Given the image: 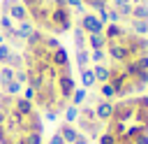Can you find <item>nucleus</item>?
Returning <instances> with one entry per match:
<instances>
[{"mask_svg": "<svg viewBox=\"0 0 148 144\" xmlns=\"http://www.w3.org/2000/svg\"><path fill=\"white\" fill-rule=\"evenodd\" d=\"M76 123H79V132L81 135H86L88 139H97L99 135H102V121L95 116V109H92V105H83V107H79V118H76Z\"/></svg>", "mask_w": 148, "mask_h": 144, "instance_id": "1", "label": "nucleus"}, {"mask_svg": "<svg viewBox=\"0 0 148 144\" xmlns=\"http://www.w3.org/2000/svg\"><path fill=\"white\" fill-rule=\"evenodd\" d=\"M81 28H83V33L86 35H102L104 33V23L97 19V14L95 12H83L81 16H79V21H76Z\"/></svg>", "mask_w": 148, "mask_h": 144, "instance_id": "2", "label": "nucleus"}, {"mask_svg": "<svg viewBox=\"0 0 148 144\" xmlns=\"http://www.w3.org/2000/svg\"><path fill=\"white\" fill-rule=\"evenodd\" d=\"M56 132L65 139V144H74V142H76V137L81 135V132H79V128H76L74 123H65V121L58 125V130H56Z\"/></svg>", "mask_w": 148, "mask_h": 144, "instance_id": "3", "label": "nucleus"}, {"mask_svg": "<svg viewBox=\"0 0 148 144\" xmlns=\"http://www.w3.org/2000/svg\"><path fill=\"white\" fill-rule=\"evenodd\" d=\"M92 109H95V116H97L102 123H106V121L111 118V114H113V102H111V100H99L97 105H92Z\"/></svg>", "mask_w": 148, "mask_h": 144, "instance_id": "4", "label": "nucleus"}, {"mask_svg": "<svg viewBox=\"0 0 148 144\" xmlns=\"http://www.w3.org/2000/svg\"><path fill=\"white\" fill-rule=\"evenodd\" d=\"M95 93H97L102 100H111V102H116V93H113V88H111L109 81H104V84H95Z\"/></svg>", "mask_w": 148, "mask_h": 144, "instance_id": "5", "label": "nucleus"}, {"mask_svg": "<svg viewBox=\"0 0 148 144\" xmlns=\"http://www.w3.org/2000/svg\"><path fill=\"white\" fill-rule=\"evenodd\" d=\"M123 26L120 23H106L104 26V37H106V42H111V39H118L120 35H123Z\"/></svg>", "mask_w": 148, "mask_h": 144, "instance_id": "6", "label": "nucleus"}, {"mask_svg": "<svg viewBox=\"0 0 148 144\" xmlns=\"http://www.w3.org/2000/svg\"><path fill=\"white\" fill-rule=\"evenodd\" d=\"M72 33H74V46H76V49H86V44H88V35L83 33V28H81L79 23H74Z\"/></svg>", "mask_w": 148, "mask_h": 144, "instance_id": "7", "label": "nucleus"}, {"mask_svg": "<svg viewBox=\"0 0 148 144\" xmlns=\"http://www.w3.org/2000/svg\"><path fill=\"white\" fill-rule=\"evenodd\" d=\"M90 67H92V74H95V81H97V84L109 81V67H106L104 63H95V65H90Z\"/></svg>", "mask_w": 148, "mask_h": 144, "instance_id": "8", "label": "nucleus"}, {"mask_svg": "<svg viewBox=\"0 0 148 144\" xmlns=\"http://www.w3.org/2000/svg\"><path fill=\"white\" fill-rule=\"evenodd\" d=\"M130 19H136V21H148V2L132 5V16H130Z\"/></svg>", "mask_w": 148, "mask_h": 144, "instance_id": "9", "label": "nucleus"}, {"mask_svg": "<svg viewBox=\"0 0 148 144\" xmlns=\"http://www.w3.org/2000/svg\"><path fill=\"white\" fill-rule=\"evenodd\" d=\"M76 65H79V70H86V67H90V51L88 49H76Z\"/></svg>", "mask_w": 148, "mask_h": 144, "instance_id": "10", "label": "nucleus"}, {"mask_svg": "<svg viewBox=\"0 0 148 144\" xmlns=\"http://www.w3.org/2000/svg\"><path fill=\"white\" fill-rule=\"evenodd\" d=\"M86 98H88V91H86L83 86H81V88H74L69 105H74V107H83V105H86Z\"/></svg>", "mask_w": 148, "mask_h": 144, "instance_id": "11", "label": "nucleus"}, {"mask_svg": "<svg viewBox=\"0 0 148 144\" xmlns=\"http://www.w3.org/2000/svg\"><path fill=\"white\" fill-rule=\"evenodd\" d=\"M14 30H16L18 39H23V42H25V39H28V35H30L35 28H32V23H30V21H23V23H16V26H14Z\"/></svg>", "mask_w": 148, "mask_h": 144, "instance_id": "12", "label": "nucleus"}, {"mask_svg": "<svg viewBox=\"0 0 148 144\" xmlns=\"http://www.w3.org/2000/svg\"><path fill=\"white\" fill-rule=\"evenodd\" d=\"M81 84H83V88H95V74H92V67H86V70H81Z\"/></svg>", "mask_w": 148, "mask_h": 144, "instance_id": "13", "label": "nucleus"}, {"mask_svg": "<svg viewBox=\"0 0 148 144\" xmlns=\"http://www.w3.org/2000/svg\"><path fill=\"white\" fill-rule=\"evenodd\" d=\"M88 44H90V51H92V49H106V37H104V33H102V35H88Z\"/></svg>", "mask_w": 148, "mask_h": 144, "instance_id": "14", "label": "nucleus"}, {"mask_svg": "<svg viewBox=\"0 0 148 144\" xmlns=\"http://www.w3.org/2000/svg\"><path fill=\"white\" fill-rule=\"evenodd\" d=\"M130 30H134L136 35H141V37H146L148 35V21H136V19H130Z\"/></svg>", "mask_w": 148, "mask_h": 144, "instance_id": "15", "label": "nucleus"}, {"mask_svg": "<svg viewBox=\"0 0 148 144\" xmlns=\"http://www.w3.org/2000/svg\"><path fill=\"white\" fill-rule=\"evenodd\" d=\"M9 67L16 72V70H25V60H23V53H18V51H14L12 53V58H9Z\"/></svg>", "mask_w": 148, "mask_h": 144, "instance_id": "16", "label": "nucleus"}, {"mask_svg": "<svg viewBox=\"0 0 148 144\" xmlns=\"http://www.w3.org/2000/svg\"><path fill=\"white\" fill-rule=\"evenodd\" d=\"M12 53H14V49H12L7 42H2V44H0V65H9Z\"/></svg>", "mask_w": 148, "mask_h": 144, "instance_id": "17", "label": "nucleus"}, {"mask_svg": "<svg viewBox=\"0 0 148 144\" xmlns=\"http://www.w3.org/2000/svg\"><path fill=\"white\" fill-rule=\"evenodd\" d=\"M62 114H65V123H76V118H79V107H74V105H67Z\"/></svg>", "mask_w": 148, "mask_h": 144, "instance_id": "18", "label": "nucleus"}, {"mask_svg": "<svg viewBox=\"0 0 148 144\" xmlns=\"http://www.w3.org/2000/svg\"><path fill=\"white\" fill-rule=\"evenodd\" d=\"M106 58V49H92L90 51V63H104Z\"/></svg>", "mask_w": 148, "mask_h": 144, "instance_id": "19", "label": "nucleus"}, {"mask_svg": "<svg viewBox=\"0 0 148 144\" xmlns=\"http://www.w3.org/2000/svg\"><path fill=\"white\" fill-rule=\"evenodd\" d=\"M12 28H14L12 16H9V14H0V30H2V33H7V30H12Z\"/></svg>", "mask_w": 148, "mask_h": 144, "instance_id": "20", "label": "nucleus"}, {"mask_svg": "<svg viewBox=\"0 0 148 144\" xmlns=\"http://www.w3.org/2000/svg\"><path fill=\"white\" fill-rule=\"evenodd\" d=\"M97 144H116V137H113L111 132H106V130H104V132L97 137Z\"/></svg>", "mask_w": 148, "mask_h": 144, "instance_id": "21", "label": "nucleus"}, {"mask_svg": "<svg viewBox=\"0 0 148 144\" xmlns=\"http://www.w3.org/2000/svg\"><path fill=\"white\" fill-rule=\"evenodd\" d=\"M23 139H25V144H42V132H30Z\"/></svg>", "mask_w": 148, "mask_h": 144, "instance_id": "22", "label": "nucleus"}, {"mask_svg": "<svg viewBox=\"0 0 148 144\" xmlns=\"http://www.w3.org/2000/svg\"><path fill=\"white\" fill-rule=\"evenodd\" d=\"M46 144H65V139H62V137H60L58 132H53V137H51V139H49Z\"/></svg>", "mask_w": 148, "mask_h": 144, "instance_id": "23", "label": "nucleus"}, {"mask_svg": "<svg viewBox=\"0 0 148 144\" xmlns=\"http://www.w3.org/2000/svg\"><path fill=\"white\" fill-rule=\"evenodd\" d=\"M74 144H90V139H88V137H86V135H79V137H76V142H74Z\"/></svg>", "mask_w": 148, "mask_h": 144, "instance_id": "24", "label": "nucleus"}]
</instances>
